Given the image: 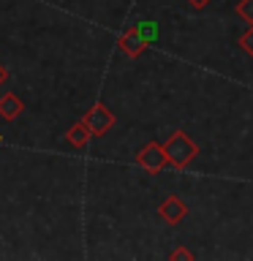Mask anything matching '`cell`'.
Masks as SVG:
<instances>
[{"instance_id":"6da1fadb","label":"cell","mask_w":253,"mask_h":261,"mask_svg":"<svg viewBox=\"0 0 253 261\" xmlns=\"http://www.w3.org/2000/svg\"><path fill=\"white\" fill-rule=\"evenodd\" d=\"M163 152H166V161L174 163L177 169H183L185 163H191L196 158V144L188 139L185 134H171L166 142H163Z\"/></svg>"},{"instance_id":"7a4b0ae2","label":"cell","mask_w":253,"mask_h":261,"mask_svg":"<svg viewBox=\"0 0 253 261\" xmlns=\"http://www.w3.org/2000/svg\"><path fill=\"white\" fill-rule=\"evenodd\" d=\"M85 125L90 128V134L93 136H104L106 130H109L114 125V114L106 109L104 103H95L93 109L87 112V117H85Z\"/></svg>"},{"instance_id":"3957f363","label":"cell","mask_w":253,"mask_h":261,"mask_svg":"<svg viewBox=\"0 0 253 261\" xmlns=\"http://www.w3.org/2000/svg\"><path fill=\"white\" fill-rule=\"evenodd\" d=\"M136 163H139L142 169H147V171H161L163 163H169V161H166V152H163V147L155 144V142H150L147 147H142V150H139Z\"/></svg>"},{"instance_id":"277c9868","label":"cell","mask_w":253,"mask_h":261,"mask_svg":"<svg viewBox=\"0 0 253 261\" xmlns=\"http://www.w3.org/2000/svg\"><path fill=\"white\" fill-rule=\"evenodd\" d=\"M185 204L177 199V196H169V199H163V204L158 207V215L166 220V223H180V220L185 218Z\"/></svg>"},{"instance_id":"5b68a950","label":"cell","mask_w":253,"mask_h":261,"mask_svg":"<svg viewBox=\"0 0 253 261\" xmlns=\"http://www.w3.org/2000/svg\"><path fill=\"white\" fill-rule=\"evenodd\" d=\"M120 49H122V52H125L128 57H139V55H142L144 49H147V41L139 36L136 28H134V30H128L125 36L120 38Z\"/></svg>"},{"instance_id":"8992f818","label":"cell","mask_w":253,"mask_h":261,"mask_svg":"<svg viewBox=\"0 0 253 261\" xmlns=\"http://www.w3.org/2000/svg\"><path fill=\"white\" fill-rule=\"evenodd\" d=\"M22 112H24V103H22L14 93H6L3 98H0V117H3V120L11 122V120L19 117Z\"/></svg>"},{"instance_id":"52a82bcc","label":"cell","mask_w":253,"mask_h":261,"mask_svg":"<svg viewBox=\"0 0 253 261\" xmlns=\"http://www.w3.org/2000/svg\"><path fill=\"white\" fill-rule=\"evenodd\" d=\"M65 136H68V142H71L73 147H85L87 139L93 136V134H90V128L85 125V120H82V122H77V125H71V130H68Z\"/></svg>"},{"instance_id":"ba28073f","label":"cell","mask_w":253,"mask_h":261,"mask_svg":"<svg viewBox=\"0 0 253 261\" xmlns=\"http://www.w3.org/2000/svg\"><path fill=\"white\" fill-rule=\"evenodd\" d=\"M136 33L147 41V44H150V41L158 38V24H155L153 19H144V22H139V24H136Z\"/></svg>"},{"instance_id":"9c48e42d","label":"cell","mask_w":253,"mask_h":261,"mask_svg":"<svg viewBox=\"0 0 253 261\" xmlns=\"http://www.w3.org/2000/svg\"><path fill=\"white\" fill-rule=\"evenodd\" d=\"M237 11H240V16L248 24H253V0H242V3L237 6Z\"/></svg>"},{"instance_id":"30bf717a","label":"cell","mask_w":253,"mask_h":261,"mask_svg":"<svg viewBox=\"0 0 253 261\" xmlns=\"http://www.w3.org/2000/svg\"><path fill=\"white\" fill-rule=\"evenodd\" d=\"M240 46L245 49V52H248L250 57H253V24H250V30L245 33V36L240 38Z\"/></svg>"},{"instance_id":"8fae6325","label":"cell","mask_w":253,"mask_h":261,"mask_svg":"<svg viewBox=\"0 0 253 261\" xmlns=\"http://www.w3.org/2000/svg\"><path fill=\"white\" fill-rule=\"evenodd\" d=\"M6 82H8V68H6V65H0V85H6Z\"/></svg>"},{"instance_id":"7c38bea8","label":"cell","mask_w":253,"mask_h":261,"mask_svg":"<svg viewBox=\"0 0 253 261\" xmlns=\"http://www.w3.org/2000/svg\"><path fill=\"white\" fill-rule=\"evenodd\" d=\"M171 258H191V253H188V250H177V253H171Z\"/></svg>"},{"instance_id":"4fadbf2b","label":"cell","mask_w":253,"mask_h":261,"mask_svg":"<svg viewBox=\"0 0 253 261\" xmlns=\"http://www.w3.org/2000/svg\"><path fill=\"white\" fill-rule=\"evenodd\" d=\"M188 3H191L193 8H204V6H207V3H210V0H188Z\"/></svg>"},{"instance_id":"5bb4252c","label":"cell","mask_w":253,"mask_h":261,"mask_svg":"<svg viewBox=\"0 0 253 261\" xmlns=\"http://www.w3.org/2000/svg\"><path fill=\"white\" fill-rule=\"evenodd\" d=\"M0 142H3V136H0Z\"/></svg>"}]
</instances>
